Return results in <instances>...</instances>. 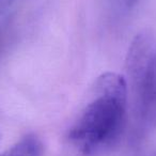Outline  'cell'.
I'll return each mask as SVG.
<instances>
[{"label": "cell", "instance_id": "1", "mask_svg": "<svg viewBox=\"0 0 156 156\" xmlns=\"http://www.w3.org/2000/svg\"><path fill=\"white\" fill-rule=\"evenodd\" d=\"M127 81L118 73L98 77L93 98L71 128L69 141L86 155L94 154L115 142L125 123Z\"/></svg>", "mask_w": 156, "mask_h": 156}, {"label": "cell", "instance_id": "2", "mask_svg": "<svg viewBox=\"0 0 156 156\" xmlns=\"http://www.w3.org/2000/svg\"><path fill=\"white\" fill-rule=\"evenodd\" d=\"M125 66L140 117L156 125V49L149 32L139 33L133 40Z\"/></svg>", "mask_w": 156, "mask_h": 156}, {"label": "cell", "instance_id": "3", "mask_svg": "<svg viewBox=\"0 0 156 156\" xmlns=\"http://www.w3.org/2000/svg\"><path fill=\"white\" fill-rule=\"evenodd\" d=\"M43 143L33 134L23 137L13 147L0 154V156H42Z\"/></svg>", "mask_w": 156, "mask_h": 156}, {"label": "cell", "instance_id": "4", "mask_svg": "<svg viewBox=\"0 0 156 156\" xmlns=\"http://www.w3.org/2000/svg\"><path fill=\"white\" fill-rule=\"evenodd\" d=\"M12 2L13 0H0V15L5 11H7V9L12 5Z\"/></svg>", "mask_w": 156, "mask_h": 156}, {"label": "cell", "instance_id": "5", "mask_svg": "<svg viewBox=\"0 0 156 156\" xmlns=\"http://www.w3.org/2000/svg\"><path fill=\"white\" fill-rule=\"evenodd\" d=\"M140 0H123V2L125 3V5L127 8H133L139 2Z\"/></svg>", "mask_w": 156, "mask_h": 156}]
</instances>
